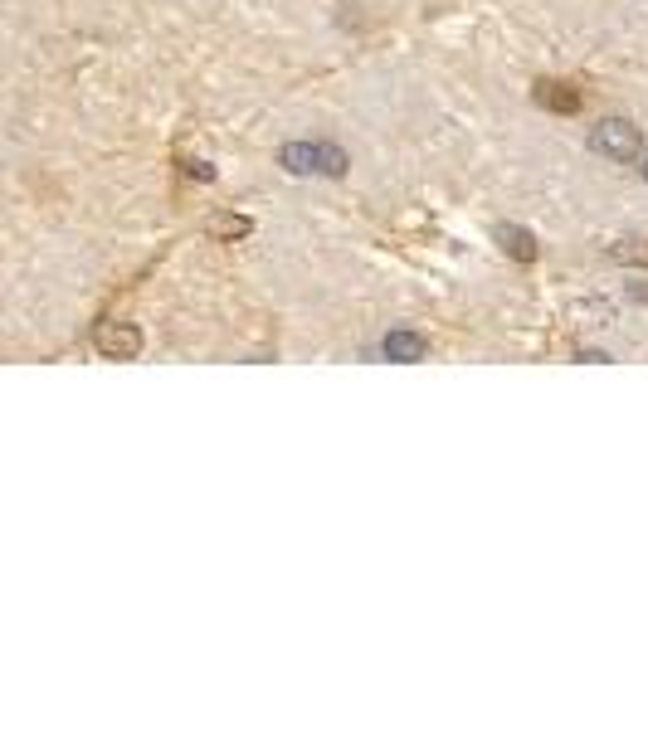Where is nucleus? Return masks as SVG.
Wrapping results in <instances>:
<instances>
[{"label":"nucleus","mask_w":648,"mask_h":730,"mask_svg":"<svg viewBox=\"0 0 648 730\" xmlns=\"http://www.w3.org/2000/svg\"><path fill=\"white\" fill-rule=\"evenodd\" d=\"M317 171H327V176H342L346 171V156L337 146H317Z\"/></svg>","instance_id":"8"},{"label":"nucleus","mask_w":648,"mask_h":730,"mask_svg":"<svg viewBox=\"0 0 648 730\" xmlns=\"http://www.w3.org/2000/svg\"><path fill=\"white\" fill-rule=\"evenodd\" d=\"M536 103L551 112H575L580 108V93H575L571 83H556V78H546V83H536Z\"/></svg>","instance_id":"5"},{"label":"nucleus","mask_w":648,"mask_h":730,"mask_svg":"<svg viewBox=\"0 0 648 730\" xmlns=\"http://www.w3.org/2000/svg\"><path fill=\"white\" fill-rule=\"evenodd\" d=\"M614 258H619V263H639V268H648V239H619V244H614Z\"/></svg>","instance_id":"7"},{"label":"nucleus","mask_w":648,"mask_h":730,"mask_svg":"<svg viewBox=\"0 0 648 730\" xmlns=\"http://www.w3.org/2000/svg\"><path fill=\"white\" fill-rule=\"evenodd\" d=\"M283 166L288 171H317V146H307V142H293V146H283Z\"/></svg>","instance_id":"6"},{"label":"nucleus","mask_w":648,"mask_h":730,"mask_svg":"<svg viewBox=\"0 0 648 730\" xmlns=\"http://www.w3.org/2000/svg\"><path fill=\"white\" fill-rule=\"evenodd\" d=\"M497 244H502V254H512L517 263H532L536 258V239L522 224H497Z\"/></svg>","instance_id":"4"},{"label":"nucleus","mask_w":648,"mask_h":730,"mask_svg":"<svg viewBox=\"0 0 648 730\" xmlns=\"http://www.w3.org/2000/svg\"><path fill=\"white\" fill-rule=\"evenodd\" d=\"M381 351L390 356V361H405V365H415V361H424V356H429L424 336H415V331H390Z\"/></svg>","instance_id":"3"},{"label":"nucleus","mask_w":648,"mask_h":730,"mask_svg":"<svg viewBox=\"0 0 648 730\" xmlns=\"http://www.w3.org/2000/svg\"><path fill=\"white\" fill-rule=\"evenodd\" d=\"M93 346H98L108 361H132V356L142 351V331L132 327V322H98Z\"/></svg>","instance_id":"2"},{"label":"nucleus","mask_w":648,"mask_h":730,"mask_svg":"<svg viewBox=\"0 0 648 730\" xmlns=\"http://www.w3.org/2000/svg\"><path fill=\"white\" fill-rule=\"evenodd\" d=\"M644 176H648V166H644Z\"/></svg>","instance_id":"10"},{"label":"nucleus","mask_w":648,"mask_h":730,"mask_svg":"<svg viewBox=\"0 0 648 730\" xmlns=\"http://www.w3.org/2000/svg\"><path fill=\"white\" fill-rule=\"evenodd\" d=\"M220 234H249V219H220Z\"/></svg>","instance_id":"9"},{"label":"nucleus","mask_w":648,"mask_h":730,"mask_svg":"<svg viewBox=\"0 0 648 730\" xmlns=\"http://www.w3.org/2000/svg\"><path fill=\"white\" fill-rule=\"evenodd\" d=\"M590 146H595L600 156H610V161H634L639 146H644V137H639L634 122H624V117H605V122L590 132Z\"/></svg>","instance_id":"1"}]
</instances>
